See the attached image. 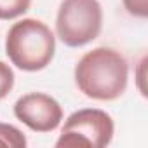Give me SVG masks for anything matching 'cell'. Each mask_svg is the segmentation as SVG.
Returning <instances> with one entry per match:
<instances>
[{
	"instance_id": "6da1fadb",
	"label": "cell",
	"mask_w": 148,
	"mask_h": 148,
	"mask_svg": "<svg viewBox=\"0 0 148 148\" xmlns=\"http://www.w3.org/2000/svg\"><path fill=\"white\" fill-rule=\"evenodd\" d=\"M127 59L112 47H96L86 52L75 66L79 91L98 101H113L127 89Z\"/></svg>"
},
{
	"instance_id": "7a4b0ae2",
	"label": "cell",
	"mask_w": 148,
	"mask_h": 148,
	"mask_svg": "<svg viewBox=\"0 0 148 148\" xmlns=\"http://www.w3.org/2000/svg\"><path fill=\"white\" fill-rule=\"evenodd\" d=\"M5 52L23 71H40L51 64L56 52V37L51 28L33 18L14 23L5 37Z\"/></svg>"
},
{
	"instance_id": "3957f363",
	"label": "cell",
	"mask_w": 148,
	"mask_h": 148,
	"mask_svg": "<svg viewBox=\"0 0 148 148\" xmlns=\"http://www.w3.org/2000/svg\"><path fill=\"white\" fill-rule=\"evenodd\" d=\"M103 9L98 0H63L56 16V33L68 47H82L98 38Z\"/></svg>"
},
{
	"instance_id": "277c9868",
	"label": "cell",
	"mask_w": 148,
	"mask_h": 148,
	"mask_svg": "<svg viewBox=\"0 0 148 148\" xmlns=\"http://www.w3.org/2000/svg\"><path fill=\"white\" fill-rule=\"evenodd\" d=\"M113 139V120L99 108L73 112L56 141L58 148H105Z\"/></svg>"
},
{
	"instance_id": "5b68a950",
	"label": "cell",
	"mask_w": 148,
	"mask_h": 148,
	"mask_svg": "<svg viewBox=\"0 0 148 148\" xmlns=\"http://www.w3.org/2000/svg\"><path fill=\"white\" fill-rule=\"evenodd\" d=\"M14 115L35 132H51L63 120L61 105L44 92H30L14 103Z\"/></svg>"
},
{
	"instance_id": "8992f818",
	"label": "cell",
	"mask_w": 148,
	"mask_h": 148,
	"mask_svg": "<svg viewBox=\"0 0 148 148\" xmlns=\"http://www.w3.org/2000/svg\"><path fill=\"white\" fill-rule=\"evenodd\" d=\"M0 146L25 148L26 146V138L18 127H14L11 124H2L0 122Z\"/></svg>"
},
{
	"instance_id": "52a82bcc",
	"label": "cell",
	"mask_w": 148,
	"mask_h": 148,
	"mask_svg": "<svg viewBox=\"0 0 148 148\" xmlns=\"http://www.w3.org/2000/svg\"><path fill=\"white\" fill-rule=\"evenodd\" d=\"M32 5V0H0V19H14L23 16Z\"/></svg>"
},
{
	"instance_id": "ba28073f",
	"label": "cell",
	"mask_w": 148,
	"mask_h": 148,
	"mask_svg": "<svg viewBox=\"0 0 148 148\" xmlns=\"http://www.w3.org/2000/svg\"><path fill=\"white\" fill-rule=\"evenodd\" d=\"M14 87V71L12 68L0 61V99H4Z\"/></svg>"
},
{
	"instance_id": "9c48e42d",
	"label": "cell",
	"mask_w": 148,
	"mask_h": 148,
	"mask_svg": "<svg viewBox=\"0 0 148 148\" xmlns=\"http://www.w3.org/2000/svg\"><path fill=\"white\" fill-rule=\"evenodd\" d=\"M125 11L136 18H148V0H122Z\"/></svg>"
}]
</instances>
